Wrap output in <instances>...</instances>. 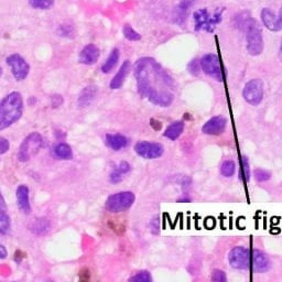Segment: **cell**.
Segmentation results:
<instances>
[{"mask_svg": "<svg viewBox=\"0 0 282 282\" xmlns=\"http://www.w3.org/2000/svg\"><path fill=\"white\" fill-rule=\"evenodd\" d=\"M89 281V271L87 269H84L80 274V282H88Z\"/></svg>", "mask_w": 282, "mask_h": 282, "instance_id": "ab89813d", "label": "cell"}, {"mask_svg": "<svg viewBox=\"0 0 282 282\" xmlns=\"http://www.w3.org/2000/svg\"><path fill=\"white\" fill-rule=\"evenodd\" d=\"M123 33L125 35V38L130 41H139L141 39L140 33H138L137 31H135L134 28L131 27L128 23H126L123 28Z\"/></svg>", "mask_w": 282, "mask_h": 282, "instance_id": "4316f807", "label": "cell"}, {"mask_svg": "<svg viewBox=\"0 0 282 282\" xmlns=\"http://www.w3.org/2000/svg\"><path fill=\"white\" fill-rule=\"evenodd\" d=\"M159 218L158 217H154L152 220H151V232L153 234H158L159 233Z\"/></svg>", "mask_w": 282, "mask_h": 282, "instance_id": "f35d334b", "label": "cell"}, {"mask_svg": "<svg viewBox=\"0 0 282 282\" xmlns=\"http://www.w3.org/2000/svg\"><path fill=\"white\" fill-rule=\"evenodd\" d=\"M135 200L136 196L133 192H119L108 197L106 201V209L110 213H122L133 206Z\"/></svg>", "mask_w": 282, "mask_h": 282, "instance_id": "5b68a950", "label": "cell"}, {"mask_svg": "<svg viewBox=\"0 0 282 282\" xmlns=\"http://www.w3.org/2000/svg\"><path fill=\"white\" fill-rule=\"evenodd\" d=\"M243 97L251 106L259 105L263 99V82L260 79H253L246 83Z\"/></svg>", "mask_w": 282, "mask_h": 282, "instance_id": "ba28073f", "label": "cell"}, {"mask_svg": "<svg viewBox=\"0 0 282 282\" xmlns=\"http://www.w3.org/2000/svg\"><path fill=\"white\" fill-rule=\"evenodd\" d=\"M7 209V205H6V201L4 199V196L0 192V211H6Z\"/></svg>", "mask_w": 282, "mask_h": 282, "instance_id": "b9f144b4", "label": "cell"}, {"mask_svg": "<svg viewBox=\"0 0 282 282\" xmlns=\"http://www.w3.org/2000/svg\"><path fill=\"white\" fill-rule=\"evenodd\" d=\"M229 261L234 269H247L251 265V253L246 247L237 246L230 251Z\"/></svg>", "mask_w": 282, "mask_h": 282, "instance_id": "9c48e42d", "label": "cell"}, {"mask_svg": "<svg viewBox=\"0 0 282 282\" xmlns=\"http://www.w3.org/2000/svg\"><path fill=\"white\" fill-rule=\"evenodd\" d=\"M116 170L118 172H121L122 175H126V173H128L130 171V164L127 161H122L121 163L118 164V166H116Z\"/></svg>", "mask_w": 282, "mask_h": 282, "instance_id": "d590c367", "label": "cell"}, {"mask_svg": "<svg viewBox=\"0 0 282 282\" xmlns=\"http://www.w3.org/2000/svg\"><path fill=\"white\" fill-rule=\"evenodd\" d=\"M241 179L245 183H247L250 180V167L248 158L244 155L242 159V167H241Z\"/></svg>", "mask_w": 282, "mask_h": 282, "instance_id": "f546056e", "label": "cell"}, {"mask_svg": "<svg viewBox=\"0 0 282 282\" xmlns=\"http://www.w3.org/2000/svg\"><path fill=\"white\" fill-rule=\"evenodd\" d=\"M47 282H53V281H47Z\"/></svg>", "mask_w": 282, "mask_h": 282, "instance_id": "7dc6e473", "label": "cell"}, {"mask_svg": "<svg viewBox=\"0 0 282 282\" xmlns=\"http://www.w3.org/2000/svg\"><path fill=\"white\" fill-rule=\"evenodd\" d=\"M10 230V217L6 211H0V235H5Z\"/></svg>", "mask_w": 282, "mask_h": 282, "instance_id": "484cf974", "label": "cell"}, {"mask_svg": "<svg viewBox=\"0 0 282 282\" xmlns=\"http://www.w3.org/2000/svg\"><path fill=\"white\" fill-rule=\"evenodd\" d=\"M119 58H121V52H119L118 49H114L110 52L109 57L107 58L106 62L104 63L103 67H101V72L105 74L110 73V72L116 68V65L119 61Z\"/></svg>", "mask_w": 282, "mask_h": 282, "instance_id": "603a6c76", "label": "cell"}, {"mask_svg": "<svg viewBox=\"0 0 282 282\" xmlns=\"http://www.w3.org/2000/svg\"><path fill=\"white\" fill-rule=\"evenodd\" d=\"M51 103H52L53 108L60 107V106H61V105L63 104L62 96H61V95H53V96H52V98H51Z\"/></svg>", "mask_w": 282, "mask_h": 282, "instance_id": "74e56055", "label": "cell"}, {"mask_svg": "<svg viewBox=\"0 0 282 282\" xmlns=\"http://www.w3.org/2000/svg\"><path fill=\"white\" fill-rule=\"evenodd\" d=\"M6 62L9 65V68L11 70V73H13L15 79L20 82L27 79V76L29 75L30 72V65L27 63V61L23 59L20 54L14 53L11 54L6 60Z\"/></svg>", "mask_w": 282, "mask_h": 282, "instance_id": "30bf717a", "label": "cell"}, {"mask_svg": "<svg viewBox=\"0 0 282 282\" xmlns=\"http://www.w3.org/2000/svg\"><path fill=\"white\" fill-rule=\"evenodd\" d=\"M59 33L61 34V37H72V35H73V33H74V30H73V27H72V26L64 25V26L60 27Z\"/></svg>", "mask_w": 282, "mask_h": 282, "instance_id": "d6a6232c", "label": "cell"}, {"mask_svg": "<svg viewBox=\"0 0 282 282\" xmlns=\"http://www.w3.org/2000/svg\"><path fill=\"white\" fill-rule=\"evenodd\" d=\"M128 282H153V280L149 271L142 270V271H139L138 273L134 274L133 277H130L128 279Z\"/></svg>", "mask_w": 282, "mask_h": 282, "instance_id": "f1b7e54d", "label": "cell"}, {"mask_svg": "<svg viewBox=\"0 0 282 282\" xmlns=\"http://www.w3.org/2000/svg\"><path fill=\"white\" fill-rule=\"evenodd\" d=\"M16 195L18 207H19L20 211L25 214H30V212H31V204H30L29 199V188L25 184L19 185L17 189Z\"/></svg>", "mask_w": 282, "mask_h": 282, "instance_id": "9a60e30c", "label": "cell"}, {"mask_svg": "<svg viewBox=\"0 0 282 282\" xmlns=\"http://www.w3.org/2000/svg\"><path fill=\"white\" fill-rule=\"evenodd\" d=\"M260 18L263 26H265L268 30H270V31L278 32L280 30H282V28L279 25L278 17H275V15L269 8H263L261 10Z\"/></svg>", "mask_w": 282, "mask_h": 282, "instance_id": "2e32d148", "label": "cell"}, {"mask_svg": "<svg viewBox=\"0 0 282 282\" xmlns=\"http://www.w3.org/2000/svg\"><path fill=\"white\" fill-rule=\"evenodd\" d=\"M236 172V163L233 160H226L220 165V173L225 178H231Z\"/></svg>", "mask_w": 282, "mask_h": 282, "instance_id": "d4e9b609", "label": "cell"}, {"mask_svg": "<svg viewBox=\"0 0 282 282\" xmlns=\"http://www.w3.org/2000/svg\"><path fill=\"white\" fill-rule=\"evenodd\" d=\"M135 151L139 155V157L147 159V160H153L160 158L164 152V148L161 143L158 142H149V141H139L136 143Z\"/></svg>", "mask_w": 282, "mask_h": 282, "instance_id": "8fae6325", "label": "cell"}, {"mask_svg": "<svg viewBox=\"0 0 282 282\" xmlns=\"http://www.w3.org/2000/svg\"><path fill=\"white\" fill-rule=\"evenodd\" d=\"M23 114V99L20 93L14 92L0 101V130L17 123Z\"/></svg>", "mask_w": 282, "mask_h": 282, "instance_id": "3957f363", "label": "cell"}, {"mask_svg": "<svg viewBox=\"0 0 282 282\" xmlns=\"http://www.w3.org/2000/svg\"><path fill=\"white\" fill-rule=\"evenodd\" d=\"M97 86L95 85H88L85 88H83V91L79 96V106L82 108L88 107L93 103L96 95H97Z\"/></svg>", "mask_w": 282, "mask_h": 282, "instance_id": "ac0fdd59", "label": "cell"}, {"mask_svg": "<svg viewBox=\"0 0 282 282\" xmlns=\"http://www.w3.org/2000/svg\"><path fill=\"white\" fill-rule=\"evenodd\" d=\"M53 153L60 160H71L73 158V151H72V148L65 142L58 143L53 149Z\"/></svg>", "mask_w": 282, "mask_h": 282, "instance_id": "ffe728a7", "label": "cell"}, {"mask_svg": "<svg viewBox=\"0 0 282 282\" xmlns=\"http://www.w3.org/2000/svg\"><path fill=\"white\" fill-rule=\"evenodd\" d=\"M130 68H131V64L129 60L124 61L121 69H119V71L117 72V74L112 77V80L109 83V87L111 89H119L123 86L126 77H127V75L129 74Z\"/></svg>", "mask_w": 282, "mask_h": 282, "instance_id": "e0dca14e", "label": "cell"}, {"mask_svg": "<svg viewBox=\"0 0 282 282\" xmlns=\"http://www.w3.org/2000/svg\"><path fill=\"white\" fill-rule=\"evenodd\" d=\"M138 93L151 104L169 107L175 100V82L152 58H141L134 65Z\"/></svg>", "mask_w": 282, "mask_h": 282, "instance_id": "6da1fadb", "label": "cell"}, {"mask_svg": "<svg viewBox=\"0 0 282 282\" xmlns=\"http://www.w3.org/2000/svg\"><path fill=\"white\" fill-rule=\"evenodd\" d=\"M251 265L256 272L263 273L268 271L271 263H270L269 257L262 250L254 249L251 251Z\"/></svg>", "mask_w": 282, "mask_h": 282, "instance_id": "4fadbf2b", "label": "cell"}, {"mask_svg": "<svg viewBox=\"0 0 282 282\" xmlns=\"http://www.w3.org/2000/svg\"><path fill=\"white\" fill-rule=\"evenodd\" d=\"M201 69L202 71L208 75L209 77H212L213 80L217 82H223L225 79V74L223 68H221V64L218 57L214 53H208L205 54L201 59Z\"/></svg>", "mask_w": 282, "mask_h": 282, "instance_id": "52a82bcc", "label": "cell"}, {"mask_svg": "<svg viewBox=\"0 0 282 282\" xmlns=\"http://www.w3.org/2000/svg\"><path fill=\"white\" fill-rule=\"evenodd\" d=\"M8 256V251L6 249L5 246L0 245V259H5V258H7Z\"/></svg>", "mask_w": 282, "mask_h": 282, "instance_id": "60d3db41", "label": "cell"}, {"mask_svg": "<svg viewBox=\"0 0 282 282\" xmlns=\"http://www.w3.org/2000/svg\"><path fill=\"white\" fill-rule=\"evenodd\" d=\"M238 27L246 34V49L253 57L260 55L263 51L262 30L253 17L248 13H243L238 18Z\"/></svg>", "mask_w": 282, "mask_h": 282, "instance_id": "7a4b0ae2", "label": "cell"}, {"mask_svg": "<svg viewBox=\"0 0 282 282\" xmlns=\"http://www.w3.org/2000/svg\"><path fill=\"white\" fill-rule=\"evenodd\" d=\"M29 4L34 9L47 10L53 6L54 0H29Z\"/></svg>", "mask_w": 282, "mask_h": 282, "instance_id": "83f0119b", "label": "cell"}, {"mask_svg": "<svg viewBox=\"0 0 282 282\" xmlns=\"http://www.w3.org/2000/svg\"><path fill=\"white\" fill-rule=\"evenodd\" d=\"M106 143L114 151H119L124 148L127 147L128 145V139L124 135L121 134H115L106 135Z\"/></svg>", "mask_w": 282, "mask_h": 282, "instance_id": "d6986e66", "label": "cell"}, {"mask_svg": "<svg viewBox=\"0 0 282 282\" xmlns=\"http://www.w3.org/2000/svg\"><path fill=\"white\" fill-rule=\"evenodd\" d=\"M194 21H195V30L197 31L212 32L215 27L221 21V11H215L213 15L208 13L207 9H200L194 13Z\"/></svg>", "mask_w": 282, "mask_h": 282, "instance_id": "8992f818", "label": "cell"}, {"mask_svg": "<svg viewBox=\"0 0 282 282\" xmlns=\"http://www.w3.org/2000/svg\"><path fill=\"white\" fill-rule=\"evenodd\" d=\"M212 282H227V275L223 270L215 269L212 272Z\"/></svg>", "mask_w": 282, "mask_h": 282, "instance_id": "4dcf8cb0", "label": "cell"}, {"mask_svg": "<svg viewBox=\"0 0 282 282\" xmlns=\"http://www.w3.org/2000/svg\"><path fill=\"white\" fill-rule=\"evenodd\" d=\"M227 119L224 116H215L204 124L202 127V133L209 136H217L224 133L226 129Z\"/></svg>", "mask_w": 282, "mask_h": 282, "instance_id": "7c38bea8", "label": "cell"}, {"mask_svg": "<svg viewBox=\"0 0 282 282\" xmlns=\"http://www.w3.org/2000/svg\"><path fill=\"white\" fill-rule=\"evenodd\" d=\"M123 176L121 172H118L116 169L114 170L111 173H110V176H109V181L114 184H116V183H119V182H122L123 181Z\"/></svg>", "mask_w": 282, "mask_h": 282, "instance_id": "836d02e7", "label": "cell"}, {"mask_svg": "<svg viewBox=\"0 0 282 282\" xmlns=\"http://www.w3.org/2000/svg\"><path fill=\"white\" fill-rule=\"evenodd\" d=\"M184 130V123L181 121H178L172 123L169 127L164 131V137L170 140H177L178 138L182 135Z\"/></svg>", "mask_w": 282, "mask_h": 282, "instance_id": "7402d4cb", "label": "cell"}, {"mask_svg": "<svg viewBox=\"0 0 282 282\" xmlns=\"http://www.w3.org/2000/svg\"><path fill=\"white\" fill-rule=\"evenodd\" d=\"M9 148H10L9 141L6 139V138L0 137V155L6 153V152H8Z\"/></svg>", "mask_w": 282, "mask_h": 282, "instance_id": "8d00e7d4", "label": "cell"}, {"mask_svg": "<svg viewBox=\"0 0 282 282\" xmlns=\"http://www.w3.org/2000/svg\"><path fill=\"white\" fill-rule=\"evenodd\" d=\"M200 69H201V63L197 61V60H194V61H192L190 63V65H189V70H190V72L193 75L199 74Z\"/></svg>", "mask_w": 282, "mask_h": 282, "instance_id": "e575fe53", "label": "cell"}, {"mask_svg": "<svg viewBox=\"0 0 282 282\" xmlns=\"http://www.w3.org/2000/svg\"><path fill=\"white\" fill-rule=\"evenodd\" d=\"M196 0H182L180 5L177 7V22L181 23L184 22V20L187 19V15H188V11L189 9L192 7V5H193Z\"/></svg>", "mask_w": 282, "mask_h": 282, "instance_id": "cb8c5ba5", "label": "cell"}, {"mask_svg": "<svg viewBox=\"0 0 282 282\" xmlns=\"http://www.w3.org/2000/svg\"><path fill=\"white\" fill-rule=\"evenodd\" d=\"M281 53H282V42H281Z\"/></svg>", "mask_w": 282, "mask_h": 282, "instance_id": "bcb514c9", "label": "cell"}, {"mask_svg": "<svg viewBox=\"0 0 282 282\" xmlns=\"http://www.w3.org/2000/svg\"><path fill=\"white\" fill-rule=\"evenodd\" d=\"M30 229H31V232H33L35 235H45V234L51 229L50 220L45 217L37 218L33 220V223Z\"/></svg>", "mask_w": 282, "mask_h": 282, "instance_id": "44dd1931", "label": "cell"}, {"mask_svg": "<svg viewBox=\"0 0 282 282\" xmlns=\"http://www.w3.org/2000/svg\"><path fill=\"white\" fill-rule=\"evenodd\" d=\"M278 21H279L280 27L282 28V7L280 9V13H279V16H278Z\"/></svg>", "mask_w": 282, "mask_h": 282, "instance_id": "ee69618b", "label": "cell"}, {"mask_svg": "<svg viewBox=\"0 0 282 282\" xmlns=\"http://www.w3.org/2000/svg\"><path fill=\"white\" fill-rule=\"evenodd\" d=\"M271 177V175L266 170H262V169H256L255 170V179L257 181L259 182H263V181H268V180Z\"/></svg>", "mask_w": 282, "mask_h": 282, "instance_id": "1f68e13d", "label": "cell"}, {"mask_svg": "<svg viewBox=\"0 0 282 282\" xmlns=\"http://www.w3.org/2000/svg\"><path fill=\"white\" fill-rule=\"evenodd\" d=\"M2 75H3V69L0 67V77H2Z\"/></svg>", "mask_w": 282, "mask_h": 282, "instance_id": "f6af8a7d", "label": "cell"}, {"mask_svg": "<svg viewBox=\"0 0 282 282\" xmlns=\"http://www.w3.org/2000/svg\"><path fill=\"white\" fill-rule=\"evenodd\" d=\"M99 55H100V51L98 47L93 43H89L82 49L79 57V61L82 64L93 65L98 61Z\"/></svg>", "mask_w": 282, "mask_h": 282, "instance_id": "5bb4252c", "label": "cell"}, {"mask_svg": "<svg viewBox=\"0 0 282 282\" xmlns=\"http://www.w3.org/2000/svg\"><path fill=\"white\" fill-rule=\"evenodd\" d=\"M43 146V138L39 133L28 135L22 141L18 152V159L20 162H27L34 158Z\"/></svg>", "mask_w": 282, "mask_h": 282, "instance_id": "277c9868", "label": "cell"}, {"mask_svg": "<svg viewBox=\"0 0 282 282\" xmlns=\"http://www.w3.org/2000/svg\"><path fill=\"white\" fill-rule=\"evenodd\" d=\"M151 126H152V128L154 130H160L161 129V124L157 121H153V119H151Z\"/></svg>", "mask_w": 282, "mask_h": 282, "instance_id": "7bdbcfd3", "label": "cell"}]
</instances>
